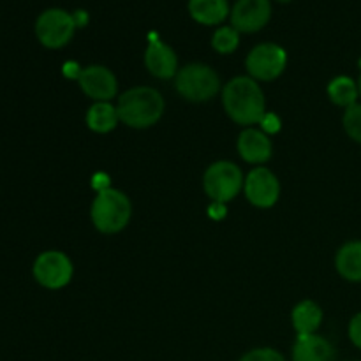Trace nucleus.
Wrapping results in <instances>:
<instances>
[{"label": "nucleus", "mask_w": 361, "mask_h": 361, "mask_svg": "<svg viewBox=\"0 0 361 361\" xmlns=\"http://www.w3.org/2000/svg\"><path fill=\"white\" fill-rule=\"evenodd\" d=\"M208 215L215 221H221V219L226 217V204L224 203H212L208 207Z\"/></svg>", "instance_id": "27"}, {"label": "nucleus", "mask_w": 361, "mask_h": 361, "mask_svg": "<svg viewBox=\"0 0 361 361\" xmlns=\"http://www.w3.org/2000/svg\"><path fill=\"white\" fill-rule=\"evenodd\" d=\"M88 129L95 134H108L116 129L120 122L116 104L111 102H94L88 108L87 116H85Z\"/></svg>", "instance_id": "18"}, {"label": "nucleus", "mask_w": 361, "mask_h": 361, "mask_svg": "<svg viewBox=\"0 0 361 361\" xmlns=\"http://www.w3.org/2000/svg\"><path fill=\"white\" fill-rule=\"evenodd\" d=\"M348 335H349V341L353 342V345L361 349V312L355 314L353 319L349 321Z\"/></svg>", "instance_id": "23"}, {"label": "nucleus", "mask_w": 361, "mask_h": 361, "mask_svg": "<svg viewBox=\"0 0 361 361\" xmlns=\"http://www.w3.org/2000/svg\"><path fill=\"white\" fill-rule=\"evenodd\" d=\"M133 217V203L122 190L109 187L97 192L90 207V219L94 228L102 235H116L123 231Z\"/></svg>", "instance_id": "3"}, {"label": "nucleus", "mask_w": 361, "mask_h": 361, "mask_svg": "<svg viewBox=\"0 0 361 361\" xmlns=\"http://www.w3.org/2000/svg\"><path fill=\"white\" fill-rule=\"evenodd\" d=\"M236 148H238L240 157L254 166H263L264 162L270 161L274 154V143L270 136L254 127H247L240 133Z\"/></svg>", "instance_id": "13"}, {"label": "nucleus", "mask_w": 361, "mask_h": 361, "mask_svg": "<svg viewBox=\"0 0 361 361\" xmlns=\"http://www.w3.org/2000/svg\"><path fill=\"white\" fill-rule=\"evenodd\" d=\"M243 173L235 162L217 161L203 175V190L212 203H229L243 190Z\"/></svg>", "instance_id": "5"}, {"label": "nucleus", "mask_w": 361, "mask_h": 361, "mask_svg": "<svg viewBox=\"0 0 361 361\" xmlns=\"http://www.w3.org/2000/svg\"><path fill=\"white\" fill-rule=\"evenodd\" d=\"M32 274L39 286L56 291L73 281L74 267L71 257L62 250H46L35 257Z\"/></svg>", "instance_id": "8"}, {"label": "nucleus", "mask_w": 361, "mask_h": 361, "mask_svg": "<svg viewBox=\"0 0 361 361\" xmlns=\"http://www.w3.org/2000/svg\"><path fill=\"white\" fill-rule=\"evenodd\" d=\"M222 106L229 118L238 126H259L267 115V97L259 81L250 76H236L222 88Z\"/></svg>", "instance_id": "1"}, {"label": "nucleus", "mask_w": 361, "mask_h": 361, "mask_svg": "<svg viewBox=\"0 0 361 361\" xmlns=\"http://www.w3.org/2000/svg\"><path fill=\"white\" fill-rule=\"evenodd\" d=\"M187 7L192 20L208 27L221 25L231 14L228 0H189Z\"/></svg>", "instance_id": "16"}, {"label": "nucleus", "mask_w": 361, "mask_h": 361, "mask_svg": "<svg viewBox=\"0 0 361 361\" xmlns=\"http://www.w3.org/2000/svg\"><path fill=\"white\" fill-rule=\"evenodd\" d=\"M238 361H288L277 349L271 348H256L245 353Z\"/></svg>", "instance_id": "22"}, {"label": "nucleus", "mask_w": 361, "mask_h": 361, "mask_svg": "<svg viewBox=\"0 0 361 361\" xmlns=\"http://www.w3.org/2000/svg\"><path fill=\"white\" fill-rule=\"evenodd\" d=\"M111 180H109L108 175H104V173H97V175L94 176V182H92V185H94V189L97 190V192H102V190L109 189L111 187Z\"/></svg>", "instance_id": "25"}, {"label": "nucleus", "mask_w": 361, "mask_h": 361, "mask_svg": "<svg viewBox=\"0 0 361 361\" xmlns=\"http://www.w3.org/2000/svg\"><path fill=\"white\" fill-rule=\"evenodd\" d=\"M145 67L157 80H175L178 74V56L166 42L154 39L145 49Z\"/></svg>", "instance_id": "12"}, {"label": "nucleus", "mask_w": 361, "mask_h": 361, "mask_svg": "<svg viewBox=\"0 0 361 361\" xmlns=\"http://www.w3.org/2000/svg\"><path fill=\"white\" fill-rule=\"evenodd\" d=\"M76 21L73 13L62 7L44 9L35 20V37L44 48L60 49L69 44L76 32Z\"/></svg>", "instance_id": "6"}, {"label": "nucleus", "mask_w": 361, "mask_h": 361, "mask_svg": "<svg viewBox=\"0 0 361 361\" xmlns=\"http://www.w3.org/2000/svg\"><path fill=\"white\" fill-rule=\"evenodd\" d=\"M178 95L190 102H207L221 92V78L214 67L201 62L183 66L175 76Z\"/></svg>", "instance_id": "4"}, {"label": "nucleus", "mask_w": 361, "mask_h": 361, "mask_svg": "<svg viewBox=\"0 0 361 361\" xmlns=\"http://www.w3.org/2000/svg\"><path fill=\"white\" fill-rule=\"evenodd\" d=\"M277 2H281V4H289V2H291V0H277Z\"/></svg>", "instance_id": "30"}, {"label": "nucleus", "mask_w": 361, "mask_h": 361, "mask_svg": "<svg viewBox=\"0 0 361 361\" xmlns=\"http://www.w3.org/2000/svg\"><path fill=\"white\" fill-rule=\"evenodd\" d=\"M358 90H360V97H361V74H360V80H358Z\"/></svg>", "instance_id": "29"}, {"label": "nucleus", "mask_w": 361, "mask_h": 361, "mask_svg": "<svg viewBox=\"0 0 361 361\" xmlns=\"http://www.w3.org/2000/svg\"><path fill=\"white\" fill-rule=\"evenodd\" d=\"M243 192L252 207L267 210V208L277 204L279 197H281V182L274 171L264 166H257L245 176Z\"/></svg>", "instance_id": "9"}, {"label": "nucleus", "mask_w": 361, "mask_h": 361, "mask_svg": "<svg viewBox=\"0 0 361 361\" xmlns=\"http://www.w3.org/2000/svg\"><path fill=\"white\" fill-rule=\"evenodd\" d=\"M164 97L157 88L134 87L123 92L116 102L120 122L130 129H150L162 118Z\"/></svg>", "instance_id": "2"}, {"label": "nucleus", "mask_w": 361, "mask_h": 361, "mask_svg": "<svg viewBox=\"0 0 361 361\" xmlns=\"http://www.w3.org/2000/svg\"><path fill=\"white\" fill-rule=\"evenodd\" d=\"M291 323L296 335L317 334L321 323H323V309L314 300H303L293 309Z\"/></svg>", "instance_id": "17"}, {"label": "nucleus", "mask_w": 361, "mask_h": 361, "mask_svg": "<svg viewBox=\"0 0 361 361\" xmlns=\"http://www.w3.org/2000/svg\"><path fill=\"white\" fill-rule=\"evenodd\" d=\"M259 126H261V130H263V133H267L268 136H270V134H277L279 130H281L282 122H281V118L275 115V113L268 111L267 115L263 116V120H261Z\"/></svg>", "instance_id": "24"}, {"label": "nucleus", "mask_w": 361, "mask_h": 361, "mask_svg": "<svg viewBox=\"0 0 361 361\" xmlns=\"http://www.w3.org/2000/svg\"><path fill=\"white\" fill-rule=\"evenodd\" d=\"M293 361H335V349L323 335H298L293 344Z\"/></svg>", "instance_id": "14"}, {"label": "nucleus", "mask_w": 361, "mask_h": 361, "mask_svg": "<svg viewBox=\"0 0 361 361\" xmlns=\"http://www.w3.org/2000/svg\"><path fill=\"white\" fill-rule=\"evenodd\" d=\"M231 27L240 34H254L268 25L271 18L270 0H236L231 7Z\"/></svg>", "instance_id": "11"}, {"label": "nucleus", "mask_w": 361, "mask_h": 361, "mask_svg": "<svg viewBox=\"0 0 361 361\" xmlns=\"http://www.w3.org/2000/svg\"><path fill=\"white\" fill-rule=\"evenodd\" d=\"M74 16V21H76V27H81V25L87 23V13L85 11H76V13H73Z\"/></svg>", "instance_id": "28"}, {"label": "nucleus", "mask_w": 361, "mask_h": 361, "mask_svg": "<svg viewBox=\"0 0 361 361\" xmlns=\"http://www.w3.org/2000/svg\"><path fill=\"white\" fill-rule=\"evenodd\" d=\"M81 92L95 102H111L118 95V80L111 69L99 63L83 67L78 78Z\"/></svg>", "instance_id": "10"}, {"label": "nucleus", "mask_w": 361, "mask_h": 361, "mask_svg": "<svg viewBox=\"0 0 361 361\" xmlns=\"http://www.w3.org/2000/svg\"><path fill=\"white\" fill-rule=\"evenodd\" d=\"M240 44V32L231 25H221L212 35V48L221 55H231Z\"/></svg>", "instance_id": "20"}, {"label": "nucleus", "mask_w": 361, "mask_h": 361, "mask_svg": "<svg viewBox=\"0 0 361 361\" xmlns=\"http://www.w3.org/2000/svg\"><path fill=\"white\" fill-rule=\"evenodd\" d=\"M335 268L344 281L361 282V240H351L337 250Z\"/></svg>", "instance_id": "15"}, {"label": "nucleus", "mask_w": 361, "mask_h": 361, "mask_svg": "<svg viewBox=\"0 0 361 361\" xmlns=\"http://www.w3.org/2000/svg\"><path fill=\"white\" fill-rule=\"evenodd\" d=\"M288 67V53L281 44L261 42L249 51L245 59L247 76L256 81H274Z\"/></svg>", "instance_id": "7"}, {"label": "nucleus", "mask_w": 361, "mask_h": 361, "mask_svg": "<svg viewBox=\"0 0 361 361\" xmlns=\"http://www.w3.org/2000/svg\"><path fill=\"white\" fill-rule=\"evenodd\" d=\"M342 126H344L345 134L355 143L361 145V102H356L345 109L342 116Z\"/></svg>", "instance_id": "21"}, {"label": "nucleus", "mask_w": 361, "mask_h": 361, "mask_svg": "<svg viewBox=\"0 0 361 361\" xmlns=\"http://www.w3.org/2000/svg\"><path fill=\"white\" fill-rule=\"evenodd\" d=\"M81 71H83V67L78 66L76 62H67L66 66H63V74H66V78H69V80H76L78 81Z\"/></svg>", "instance_id": "26"}, {"label": "nucleus", "mask_w": 361, "mask_h": 361, "mask_svg": "<svg viewBox=\"0 0 361 361\" xmlns=\"http://www.w3.org/2000/svg\"><path fill=\"white\" fill-rule=\"evenodd\" d=\"M326 94L335 106L348 109L349 106L356 104L360 99L358 81L349 76H337L328 83Z\"/></svg>", "instance_id": "19"}]
</instances>
